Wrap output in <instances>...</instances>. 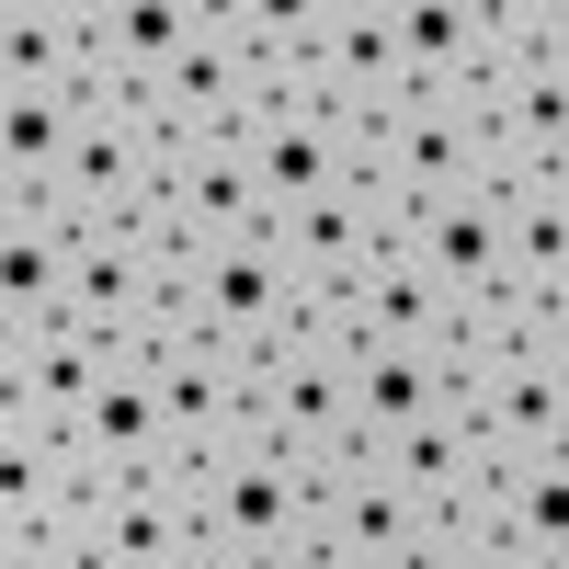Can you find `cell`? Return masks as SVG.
Segmentation results:
<instances>
[{
    "mask_svg": "<svg viewBox=\"0 0 569 569\" xmlns=\"http://www.w3.org/2000/svg\"><path fill=\"white\" fill-rule=\"evenodd\" d=\"M160 479L194 501V536H206L217 569H284V558H308V536H319V512H308V479H319V467H297V456L217 445V456L160 467Z\"/></svg>",
    "mask_w": 569,
    "mask_h": 569,
    "instance_id": "cell-1",
    "label": "cell"
},
{
    "mask_svg": "<svg viewBox=\"0 0 569 569\" xmlns=\"http://www.w3.org/2000/svg\"><path fill=\"white\" fill-rule=\"evenodd\" d=\"M297 262L273 251V228H251V240H217V251H182L171 273V319L194 330V342L217 353H284L297 342Z\"/></svg>",
    "mask_w": 569,
    "mask_h": 569,
    "instance_id": "cell-2",
    "label": "cell"
},
{
    "mask_svg": "<svg viewBox=\"0 0 569 569\" xmlns=\"http://www.w3.org/2000/svg\"><path fill=\"white\" fill-rule=\"evenodd\" d=\"M365 182H388L399 206H445L467 182H490V126H479V91H399L365 137Z\"/></svg>",
    "mask_w": 569,
    "mask_h": 569,
    "instance_id": "cell-3",
    "label": "cell"
},
{
    "mask_svg": "<svg viewBox=\"0 0 569 569\" xmlns=\"http://www.w3.org/2000/svg\"><path fill=\"white\" fill-rule=\"evenodd\" d=\"M308 512H319V536H308L319 569H421V536H433V512H421L365 445L308 479Z\"/></svg>",
    "mask_w": 569,
    "mask_h": 569,
    "instance_id": "cell-4",
    "label": "cell"
},
{
    "mask_svg": "<svg viewBox=\"0 0 569 569\" xmlns=\"http://www.w3.org/2000/svg\"><path fill=\"white\" fill-rule=\"evenodd\" d=\"M149 171H160V137L149 114H137V91H103V103H80L69 126V171H58V194H46V217L69 228H126L137 206H149Z\"/></svg>",
    "mask_w": 569,
    "mask_h": 569,
    "instance_id": "cell-5",
    "label": "cell"
},
{
    "mask_svg": "<svg viewBox=\"0 0 569 569\" xmlns=\"http://www.w3.org/2000/svg\"><path fill=\"white\" fill-rule=\"evenodd\" d=\"M228 445H251V456H297V467L353 456V399H342V365H330V353H308V342L251 353V410H240V433H228Z\"/></svg>",
    "mask_w": 569,
    "mask_h": 569,
    "instance_id": "cell-6",
    "label": "cell"
},
{
    "mask_svg": "<svg viewBox=\"0 0 569 569\" xmlns=\"http://www.w3.org/2000/svg\"><path fill=\"white\" fill-rule=\"evenodd\" d=\"M58 445H69V467H80V490H91V479H160V456H171V399H160L149 353H103V376L69 399Z\"/></svg>",
    "mask_w": 569,
    "mask_h": 569,
    "instance_id": "cell-7",
    "label": "cell"
},
{
    "mask_svg": "<svg viewBox=\"0 0 569 569\" xmlns=\"http://www.w3.org/2000/svg\"><path fill=\"white\" fill-rule=\"evenodd\" d=\"M171 251H149L137 228H80L69 240V319L91 330V342H114V353H137L160 330V308H171Z\"/></svg>",
    "mask_w": 569,
    "mask_h": 569,
    "instance_id": "cell-8",
    "label": "cell"
},
{
    "mask_svg": "<svg viewBox=\"0 0 569 569\" xmlns=\"http://www.w3.org/2000/svg\"><path fill=\"white\" fill-rule=\"evenodd\" d=\"M399 228H410V206L388 194V182L342 171V182L308 194L297 217H273V251L297 262V284H353V273H376V262L399 251Z\"/></svg>",
    "mask_w": 569,
    "mask_h": 569,
    "instance_id": "cell-9",
    "label": "cell"
},
{
    "mask_svg": "<svg viewBox=\"0 0 569 569\" xmlns=\"http://www.w3.org/2000/svg\"><path fill=\"white\" fill-rule=\"evenodd\" d=\"M137 114H149V137H160V149H206V137H240V114H251V69H240V46L217 34V12L182 34V58H171L160 80H137Z\"/></svg>",
    "mask_w": 569,
    "mask_h": 569,
    "instance_id": "cell-10",
    "label": "cell"
},
{
    "mask_svg": "<svg viewBox=\"0 0 569 569\" xmlns=\"http://www.w3.org/2000/svg\"><path fill=\"white\" fill-rule=\"evenodd\" d=\"M399 262L433 284L456 319L479 308V297H501V284H512V262H501V206H490V182H467V194H445V206H410Z\"/></svg>",
    "mask_w": 569,
    "mask_h": 569,
    "instance_id": "cell-11",
    "label": "cell"
},
{
    "mask_svg": "<svg viewBox=\"0 0 569 569\" xmlns=\"http://www.w3.org/2000/svg\"><path fill=\"white\" fill-rule=\"evenodd\" d=\"M456 410L490 445V467L569 456V365H456Z\"/></svg>",
    "mask_w": 569,
    "mask_h": 569,
    "instance_id": "cell-12",
    "label": "cell"
},
{
    "mask_svg": "<svg viewBox=\"0 0 569 569\" xmlns=\"http://www.w3.org/2000/svg\"><path fill=\"white\" fill-rule=\"evenodd\" d=\"M0 91H46V103H103V58H91V0H0Z\"/></svg>",
    "mask_w": 569,
    "mask_h": 569,
    "instance_id": "cell-13",
    "label": "cell"
},
{
    "mask_svg": "<svg viewBox=\"0 0 569 569\" xmlns=\"http://www.w3.org/2000/svg\"><path fill=\"white\" fill-rule=\"evenodd\" d=\"M240 160L262 182V217H297L308 194H330V182L353 171V137L330 126L319 103H251L240 114Z\"/></svg>",
    "mask_w": 569,
    "mask_h": 569,
    "instance_id": "cell-14",
    "label": "cell"
},
{
    "mask_svg": "<svg viewBox=\"0 0 569 569\" xmlns=\"http://www.w3.org/2000/svg\"><path fill=\"white\" fill-rule=\"evenodd\" d=\"M330 365H342V399H353V445L456 410V353H433V342H353V353H330Z\"/></svg>",
    "mask_w": 569,
    "mask_h": 569,
    "instance_id": "cell-15",
    "label": "cell"
},
{
    "mask_svg": "<svg viewBox=\"0 0 569 569\" xmlns=\"http://www.w3.org/2000/svg\"><path fill=\"white\" fill-rule=\"evenodd\" d=\"M456 525L501 536L525 569H569V456H512V467H490L479 501H467Z\"/></svg>",
    "mask_w": 569,
    "mask_h": 569,
    "instance_id": "cell-16",
    "label": "cell"
},
{
    "mask_svg": "<svg viewBox=\"0 0 569 569\" xmlns=\"http://www.w3.org/2000/svg\"><path fill=\"white\" fill-rule=\"evenodd\" d=\"M103 353H114V342H91L80 319H46V330H23V342H0V421H23V433H58L69 399L103 376Z\"/></svg>",
    "mask_w": 569,
    "mask_h": 569,
    "instance_id": "cell-17",
    "label": "cell"
},
{
    "mask_svg": "<svg viewBox=\"0 0 569 569\" xmlns=\"http://www.w3.org/2000/svg\"><path fill=\"white\" fill-rule=\"evenodd\" d=\"M365 456L388 467V479H399V490H410L421 512H433V525H445V512H467V501H479V479H490V445L467 433V410H433V421H399V433H376Z\"/></svg>",
    "mask_w": 569,
    "mask_h": 569,
    "instance_id": "cell-18",
    "label": "cell"
},
{
    "mask_svg": "<svg viewBox=\"0 0 569 569\" xmlns=\"http://www.w3.org/2000/svg\"><path fill=\"white\" fill-rule=\"evenodd\" d=\"M490 206H501L512 297H569V171H501Z\"/></svg>",
    "mask_w": 569,
    "mask_h": 569,
    "instance_id": "cell-19",
    "label": "cell"
},
{
    "mask_svg": "<svg viewBox=\"0 0 569 569\" xmlns=\"http://www.w3.org/2000/svg\"><path fill=\"white\" fill-rule=\"evenodd\" d=\"M388 46H399V80L410 91H479L490 80L479 0H388Z\"/></svg>",
    "mask_w": 569,
    "mask_h": 569,
    "instance_id": "cell-20",
    "label": "cell"
},
{
    "mask_svg": "<svg viewBox=\"0 0 569 569\" xmlns=\"http://www.w3.org/2000/svg\"><path fill=\"white\" fill-rule=\"evenodd\" d=\"M46 319H69V228L46 206H12L0 217V342H23Z\"/></svg>",
    "mask_w": 569,
    "mask_h": 569,
    "instance_id": "cell-21",
    "label": "cell"
},
{
    "mask_svg": "<svg viewBox=\"0 0 569 569\" xmlns=\"http://www.w3.org/2000/svg\"><path fill=\"white\" fill-rule=\"evenodd\" d=\"M206 23V0H91V58H103V80H160L182 58V34Z\"/></svg>",
    "mask_w": 569,
    "mask_h": 569,
    "instance_id": "cell-22",
    "label": "cell"
},
{
    "mask_svg": "<svg viewBox=\"0 0 569 569\" xmlns=\"http://www.w3.org/2000/svg\"><path fill=\"white\" fill-rule=\"evenodd\" d=\"M456 365H569V297H479L456 319Z\"/></svg>",
    "mask_w": 569,
    "mask_h": 569,
    "instance_id": "cell-23",
    "label": "cell"
},
{
    "mask_svg": "<svg viewBox=\"0 0 569 569\" xmlns=\"http://www.w3.org/2000/svg\"><path fill=\"white\" fill-rule=\"evenodd\" d=\"M69 126L80 103H46V91H0V206H46L69 171Z\"/></svg>",
    "mask_w": 569,
    "mask_h": 569,
    "instance_id": "cell-24",
    "label": "cell"
},
{
    "mask_svg": "<svg viewBox=\"0 0 569 569\" xmlns=\"http://www.w3.org/2000/svg\"><path fill=\"white\" fill-rule=\"evenodd\" d=\"M69 501H80L69 445H58V433H23V421H0V536H23V547H34Z\"/></svg>",
    "mask_w": 569,
    "mask_h": 569,
    "instance_id": "cell-25",
    "label": "cell"
},
{
    "mask_svg": "<svg viewBox=\"0 0 569 569\" xmlns=\"http://www.w3.org/2000/svg\"><path fill=\"white\" fill-rule=\"evenodd\" d=\"M342 297H353V342H433V353H456V308H445L399 251L376 262V273H353Z\"/></svg>",
    "mask_w": 569,
    "mask_h": 569,
    "instance_id": "cell-26",
    "label": "cell"
},
{
    "mask_svg": "<svg viewBox=\"0 0 569 569\" xmlns=\"http://www.w3.org/2000/svg\"><path fill=\"white\" fill-rule=\"evenodd\" d=\"M479 34H490V69L569 58V12H558V0H479Z\"/></svg>",
    "mask_w": 569,
    "mask_h": 569,
    "instance_id": "cell-27",
    "label": "cell"
},
{
    "mask_svg": "<svg viewBox=\"0 0 569 569\" xmlns=\"http://www.w3.org/2000/svg\"><path fill=\"white\" fill-rule=\"evenodd\" d=\"M421 569H525V558H512L501 536H479V525H456V512H445V525L421 536Z\"/></svg>",
    "mask_w": 569,
    "mask_h": 569,
    "instance_id": "cell-28",
    "label": "cell"
},
{
    "mask_svg": "<svg viewBox=\"0 0 569 569\" xmlns=\"http://www.w3.org/2000/svg\"><path fill=\"white\" fill-rule=\"evenodd\" d=\"M0 569H34V547H23V536H0Z\"/></svg>",
    "mask_w": 569,
    "mask_h": 569,
    "instance_id": "cell-29",
    "label": "cell"
},
{
    "mask_svg": "<svg viewBox=\"0 0 569 569\" xmlns=\"http://www.w3.org/2000/svg\"><path fill=\"white\" fill-rule=\"evenodd\" d=\"M0 217H12V206H0Z\"/></svg>",
    "mask_w": 569,
    "mask_h": 569,
    "instance_id": "cell-30",
    "label": "cell"
}]
</instances>
